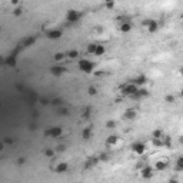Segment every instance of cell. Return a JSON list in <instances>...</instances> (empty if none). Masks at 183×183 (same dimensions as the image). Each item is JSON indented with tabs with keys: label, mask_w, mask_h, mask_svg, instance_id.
<instances>
[{
	"label": "cell",
	"mask_w": 183,
	"mask_h": 183,
	"mask_svg": "<svg viewBox=\"0 0 183 183\" xmlns=\"http://www.w3.org/2000/svg\"><path fill=\"white\" fill-rule=\"evenodd\" d=\"M66 19H67V22L69 23H76L79 19H80V13L77 10H69L67 11V14H66Z\"/></svg>",
	"instance_id": "obj_5"
},
{
	"label": "cell",
	"mask_w": 183,
	"mask_h": 183,
	"mask_svg": "<svg viewBox=\"0 0 183 183\" xmlns=\"http://www.w3.org/2000/svg\"><path fill=\"white\" fill-rule=\"evenodd\" d=\"M56 149H57L59 152H63V150H65V146H63V145H60V146H57Z\"/></svg>",
	"instance_id": "obj_37"
},
{
	"label": "cell",
	"mask_w": 183,
	"mask_h": 183,
	"mask_svg": "<svg viewBox=\"0 0 183 183\" xmlns=\"http://www.w3.org/2000/svg\"><path fill=\"white\" fill-rule=\"evenodd\" d=\"M155 167H156V170L163 172V170L167 167V160H164V159H163V160H159L157 163H156V166H155Z\"/></svg>",
	"instance_id": "obj_13"
},
{
	"label": "cell",
	"mask_w": 183,
	"mask_h": 183,
	"mask_svg": "<svg viewBox=\"0 0 183 183\" xmlns=\"http://www.w3.org/2000/svg\"><path fill=\"white\" fill-rule=\"evenodd\" d=\"M82 137L85 140H89L90 137H92V129L90 127H86V129H83V132H82Z\"/></svg>",
	"instance_id": "obj_16"
},
{
	"label": "cell",
	"mask_w": 183,
	"mask_h": 183,
	"mask_svg": "<svg viewBox=\"0 0 183 183\" xmlns=\"http://www.w3.org/2000/svg\"><path fill=\"white\" fill-rule=\"evenodd\" d=\"M62 135H63V130L60 126H52V127L44 130V136H47V137L57 139V137H62Z\"/></svg>",
	"instance_id": "obj_3"
},
{
	"label": "cell",
	"mask_w": 183,
	"mask_h": 183,
	"mask_svg": "<svg viewBox=\"0 0 183 183\" xmlns=\"http://www.w3.org/2000/svg\"><path fill=\"white\" fill-rule=\"evenodd\" d=\"M95 67L96 65L93 63V62H90V60H87V59H80L79 60V69L82 70V72H85V73H92L93 70H95Z\"/></svg>",
	"instance_id": "obj_1"
},
{
	"label": "cell",
	"mask_w": 183,
	"mask_h": 183,
	"mask_svg": "<svg viewBox=\"0 0 183 183\" xmlns=\"http://www.w3.org/2000/svg\"><path fill=\"white\" fill-rule=\"evenodd\" d=\"M57 113H59L60 116H67V115H69V110H67V109H60Z\"/></svg>",
	"instance_id": "obj_28"
},
{
	"label": "cell",
	"mask_w": 183,
	"mask_h": 183,
	"mask_svg": "<svg viewBox=\"0 0 183 183\" xmlns=\"http://www.w3.org/2000/svg\"><path fill=\"white\" fill-rule=\"evenodd\" d=\"M89 113H90V109H86L85 113H83V117H89Z\"/></svg>",
	"instance_id": "obj_34"
},
{
	"label": "cell",
	"mask_w": 183,
	"mask_h": 183,
	"mask_svg": "<svg viewBox=\"0 0 183 183\" xmlns=\"http://www.w3.org/2000/svg\"><path fill=\"white\" fill-rule=\"evenodd\" d=\"M130 30H132V23H129V22H123L122 24H120V32H123V33H129Z\"/></svg>",
	"instance_id": "obj_14"
},
{
	"label": "cell",
	"mask_w": 183,
	"mask_h": 183,
	"mask_svg": "<svg viewBox=\"0 0 183 183\" xmlns=\"http://www.w3.org/2000/svg\"><path fill=\"white\" fill-rule=\"evenodd\" d=\"M146 82H147V79H146V76L145 75H139L135 80H132V83H135L136 86H143V85H146Z\"/></svg>",
	"instance_id": "obj_8"
},
{
	"label": "cell",
	"mask_w": 183,
	"mask_h": 183,
	"mask_svg": "<svg viewBox=\"0 0 183 183\" xmlns=\"http://www.w3.org/2000/svg\"><path fill=\"white\" fill-rule=\"evenodd\" d=\"M13 13H14V16H20L22 14V9H16Z\"/></svg>",
	"instance_id": "obj_33"
},
{
	"label": "cell",
	"mask_w": 183,
	"mask_h": 183,
	"mask_svg": "<svg viewBox=\"0 0 183 183\" xmlns=\"http://www.w3.org/2000/svg\"><path fill=\"white\" fill-rule=\"evenodd\" d=\"M65 67H62V66H52L50 67V73L54 76H60L62 73H65Z\"/></svg>",
	"instance_id": "obj_10"
},
{
	"label": "cell",
	"mask_w": 183,
	"mask_h": 183,
	"mask_svg": "<svg viewBox=\"0 0 183 183\" xmlns=\"http://www.w3.org/2000/svg\"><path fill=\"white\" fill-rule=\"evenodd\" d=\"M180 73H182V75H183V67H182V69H180Z\"/></svg>",
	"instance_id": "obj_38"
},
{
	"label": "cell",
	"mask_w": 183,
	"mask_h": 183,
	"mask_svg": "<svg viewBox=\"0 0 183 183\" xmlns=\"http://www.w3.org/2000/svg\"><path fill=\"white\" fill-rule=\"evenodd\" d=\"M54 170H56L57 173H65V172L69 170V164L65 163V162H60V163H57V164H56Z\"/></svg>",
	"instance_id": "obj_7"
},
{
	"label": "cell",
	"mask_w": 183,
	"mask_h": 183,
	"mask_svg": "<svg viewBox=\"0 0 183 183\" xmlns=\"http://www.w3.org/2000/svg\"><path fill=\"white\" fill-rule=\"evenodd\" d=\"M53 59H54V62H60V60H63V59H65V54H63V53H56L53 56Z\"/></svg>",
	"instance_id": "obj_24"
},
{
	"label": "cell",
	"mask_w": 183,
	"mask_h": 183,
	"mask_svg": "<svg viewBox=\"0 0 183 183\" xmlns=\"http://www.w3.org/2000/svg\"><path fill=\"white\" fill-rule=\"evenodd\" d=\"M108 159H109V156L105 153V155H100V160H103V162H108Z\"/></svg>",
	"instance_id": "obj_31"
},
{
	"label": "cell",
	"mask_w": 183,
	"mask_h": 183,
	"mask_svg": "<svg viewBox=\"0 0 183 183\" xmlns=\"http://www.w3.org/2000/svg\"><path fill=\"white\" fill-rule=\"evenodd\" d=\"M47 37L52 39V40H54V39H60V37H62V30H57V29L50 30V32L47 33Z\"/></svg>",
	"instance_id": "obj_11"
},
{
	"label": "cell",
	"mask_w": 183,
	"mask_h": 183,
	"mask_svg": "<svg viewBox=\"0 0 183 183\" xmlns=\"http://www.w3.org/2000/svg\"><path fill=\"white\" fill-rule=\"evenodd\" d=\"M96 49H97V44L96 43L89 44V46H87V52H89V53H92V54L96 53Z\"/></svg>",
	"instance_id": "obj_21"
},
{
	"label": "cell",
	"mask_w": 183,
	"mask_h": 183,
	"mask_svg": "<svg viewBox=\"0 0 183 183\" xmlns=\"http://www.w3.org/2000/svg\"><path fill=\"white\" fill-rule=\"evenodd\" d=\"M140 176H142L143 179H150L152 176H153V169H152L150 166L143 167V169H142V172H140Z\"/></svg>",
	"instance_id": "obj_6"
},
{
	"label": "cell",
	"mask_w": 183,
	"mask_h": 183,
	"mask_svg": "<svg viewBox=\"0 0 183 183\" xmlns=\"http://www.w3.org/2000/svg\"><path fill=\"white\" fill-rule=\"evenodd\" d=\"M77 56H79V52H77V50H70V52L67 53V57H69V59H76Z\"/></svg>",
	"instance_id": "obj_23"
},
{
	"label": "cell",
	"mask_w": 183,
	"mask_h": 183,
	"mask_svg": "<svg viewBox=\"0 0 183 183\" xmlns=\"http://www.w3.org/2000/svg\"><path fill=\"white\" fill-rule=\"evenodd\" d=\"M117 140H119V137L116 135H110L108 137V140H106V145H108V146H115V145L117 143Z\"/></svg>",
	"instance_id": "obj_15"
},
{
	"label": "cell",
	"mask_w": 183,
	"mask_h": 183,
	"mask_svg": "<svg viewBox=\"0 0 183 183\" xmlns=\"http://www.w3.org/2000/svg\"><path fill=\"white\" fill-rule=\"evenodd\" d=\"M180 95H182V96H183V89H182V92H180Z\"/></svg>",
	"instance_id": "obj_39"
},
{
	"label": "cell",
	"mask_w": 183,
	"mask_h": 183,
	"mask_svg": "<svg viewBox=\"0 0 183 183\" xmlns=\"http://www.w3.org/2000/svg\"><path fill=\"white\" fill-rule=\"evenodd\" d=\"M6 65L10 66V67H14V66H16V57H14V54H11V56H9V57L6 59Z\"/></svg>",
	"instance_id": "obj_17"
},
{
	"label": "cell",
	"mask_w": 183,
	"mask_h": 183,
	"mask_svg": "<svg viewBox=\"0 0 183 183\" xmlns=\"http://www.w3.org/2000/svg\"><path fill=\"white\" fill-rule=\"evenodd\" d=\"M162 136H163V132H162V130H155V132H153V139H163Z\"/></svg>",
	"instance_id": "obj_22"
},
{
	"label": "cell",
	"mask_w": 183,
	"mask_h": 183,
	"mask_svg": "<svg viewBox=\"0 0 183 183\" xmlns=\"http://www.w3.org/2000/svg\"><path fill=\"white\" fill-rule=\"evenodd\" d=\"M146 24H147V30H149V33H155L157 30V27H159V23L156 22V20H147Z\"/></svg>",
	"instance_id": "obj_9"
},
{
	"label": "cell",
	"mask_w": 183,
	"mask_h": 183,
	"mask_svg": "<svg viewBox=\"0 0 183 183\" xmlns=\"http://www.w3.org/2000/svg\"><path fill=\"white\" fill-rule=\"evenodd\" d=\"M40 102H42V105H43V106H46V105H49V103H52V102H50V100H47V99H42Z\"/></svg>",
	"instance_id": "obj_32"
},
{
	"label": "cell",
	"mask_w": 183,
	"mask_h": 183,
	"mask_svg": "<svg viewBox=\"0 0 183 183\" xmlns=\"http://www.w3.org/2000/svg\"><path fill=\"white\" fill-rule=\"evenodd\" d=\"M176 170H183V157H179L177 160H176V167H174Z\"/></svg>",
	"instance_id": "obj_20"
},
{
	"label": "cell",
	"mask_w": 183,
	"mask_h": 183,
	"mask_svg": "<svg viewBox=\"0 0 183 183\" xmlns=\"http://www.w3.org/2000/svg\"><path fill=\"white\" fill-rule=\"evenodd\" d=\"M106 127H109V129H113V127H115V122H113V120H109L108 123H106Z\"/></svg>",
	"instance_id": "obj_30"
},
{
	"label": "cell",
	"mask_w": 183,
	"mask_h": 183,
	"mask_svg": "<svg viewBox=\"0 0 183 183\" xmlns=\"http://www.w3.org/2000/svg\"><path fill=\"white\" fill-rule=\"evenodd\" d=\"M149 96V90H146V89H139V92H137V95L135 96V99H139V97H146Z\"/></svg>",
	"instance_id": "obj_18"
},
{
	"label": "cell",
	"mask_w": 183,
	"mask_h": 183,
	"mask_svg": "<svg viewBox=\"0 0 183 183\" xmlns=\"http://www.w3.org/2000/svg\"><path fill=\"white\" fill-rule=\"evenodd\" d=\"M52 105H54V106H62V105H63V100H62V99H53V100H52Z\"/></svg>",
	"instance_id": "obj_27"
},
{
	"label": "cell",
	"mask_w": 183,
	"mask_h": 183,
	"mask_svg": "<svg viewBox=\"0 0 183 183\" xmlns=\"http://www.w3.org/2000/svg\"><path fill=\"white\" fill-rule=\"evenodd\" d=\"M13 142H14L13 139H6V140H4V143H6V145H13Z\"/></svg>",
	"instance_id": "obj_35"
},
{
	"label": "cell",
	"mask_w": 183,
	"mask_h": 183,
	"mask_svg": "<svg viewBox=\"0 0 183 183\" xmlns=\"http://www.w3.org/2000/svg\"><path fill=\"white\" fill-rule=\"evenodd\" d=\"M145 150H146V146H145V143H142V142H135V143L132 145V152L136 153V155H143Z\"/></svg>",
	"instance_id": "obj_4"
},
{
	"label": "cell",
	"mask_w": 183,
	"mask_h": 183,
	"mask_svg": "<svg viewBox=\"0 0 183 183\" xmlns=\"http://www.w3.org/2000/svg\"><path fill=\"white\" fill-rule=\"evenodd\" d=\"M137 92H139V87L136 86L135 83H127V85H125V86L122 87V93L125 95V96H132L135 97L137 95Z\"/></svg>",
	"instance_id": "obj_2"
},
{
	"label": "cell",
	"mask_w": 183,
	"mask_h": 183,
	"mask_svg": "<svg viewBox=\"0 0 183 183\" xmlns=\"http://www.w3.org/2000/svg\"><path fill=\"white\" fill-rule=\"evenodd\" d=\"M87 93H89L90 96H95V95L97 93V89L96 87H93V86H90L89 89H87Z\"/></svg>",
	"instance_id": "obj_26"
},
{
	"label": "cell",
	"mask_w": 183,
	"mask_h": 183,
	"mask_svg": "<svg viewBox=\"0 0 183 183\" xmlns=\"http://www.w3.org/2000/svg\"><path fill=\"white\" fill-rule=\"evenodd\" d=\"M136 115H137V112H136L135 109H127V110L125 112V117L129 119V120H133V119L136 117Z\"/></svg>",
	"instance_id": "obj_12"
},
{
	"label": "cell",
	"mask_w": 183,
	"mask_h": 183,
	"mask_svg": "<svg viewBox=\"0 0 183 183\" xmlns=\"http://www.w3.org/2000/svg\"><path fill=\"white\" fill-rule=\"evenodd\" d=\"M24 162H26L24 157H19V162H17V163H19V164H24Z\"/></svg>",
	"instance_id": "obj_36"
},
{
	"label": "cell",
	"mask_w": 183,
	"mask_h": 183,
	"mask_svg": "<svg viewBox=\"0 0 183 183\" xmlns=\"http://www.w3.org/2000/svg\"><path fill=\"white\" fill-rule=\"evenodd\" d=\"M53 155H54L53 149H46V150H44V156H46V157H53Z\"/></svg>",
	"instance_id": "obj_25"
},
{
	"label": "cell",
	"mask_w": 183,
	"mask_h": 183,
	"mask_svg": "<svg viewBox=\"0 0 183 183\" xmlns=\"http://www.w3.org/2000/svg\"><path fill=\"white\" fill-rule=\"evenodd\" d=\"M105 52H106L105 46H103V44H97V49H96V53H95V56H102V54H105Z\"/></svg>",
	"instance_id": "obj_19"
},
{
	"label": "cell",
	"mask_w": 183,
	"mask_h": 183,
	"mask_svg": "<svg viewBox=\"0 0 183 183\" xmlns=\"http://www.w3.org/2000/svg\"><path fill=\"white\" fill-rule=\"evenodd\" d=\"M164 100H166L167 103H173V102H174V96H172V95H167Z\"/></svg>",
	"instance_id": "obj_29"
}]
</instances>
